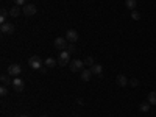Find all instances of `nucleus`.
Masks as SVG:
<instances>
[{"mask_svg":"<svg viewBox=\"0 0 156 117\" xmlns=\"http://www.w3.org/2000/svg\"><path fill=\"white\" fill-rule=\"evenodd\" d=\"M28 66L34 70H41L42 69V59L39 58V56H31L28 59Z\"/></svg>","mask_w":156,"mask_h":117,"instance_id":"f257e3e1","label":"nucleus"},{"mask_svg":"<svg viewBox=\"0 0 156 117\" xmlns=\"http://www.w3.org/2000/svg\"><path fill=\"white\" fill-rule=\"evenodd\" d=\"M69 61H70V53H69V51L67 50L59 51V56H58V64H59V66H67Z\"/></svg>","mask_w":156,"mask_h":117,"instance_id":"f03ea898","label":"nucleus"},{"mask_svg":"<svg viewBox=\"0 0 156 117\" xmlns=\"http://www.w3.org/2000/svg\"><path fill=\"white\" fill-rule=\"evenodd\" d=\"M84 69V61L81 59H72L70 62V70L72 72H81Z\"/></svg>","mask_w":156,"mask_h":117,"instance_id":"7ed1b4c3","label":"nucleus"},{"mask_svg":"<svg viewBox=\"0 0 156 117\" xmlns=\"http://www.w3.org/2000/svg\"><path fill=\"white\" fill-rule=\"evenodd\" d=\"M20 72H22V67L19 66V64H9V67H8V75L9 76L17 78L20 75Z\"/></svg>","mask_w":156,"mask_h":117,"instance_id":"20e7f679","label":"nucleus"},{"mask_svg":"<svg viewBox=\"0 0 156 117\" xmlns=\"http://www.w3.org/2000/svg\"><path fill=\"white\" fill-rule=\"evenodd\" d=\"M53 45H55V48H58L59 51H62L64 48H67V39L66 37H56Z\"/></svg>","mask_w":156,"mask_h":117,"instance_id":"39448f33","label":"nucleus"},{"mask_svg":"<svg viewBox=\"0 0 156 117\" xmlns=\"http://www.w3.org/2000/svg\"><path fill=\"white\" fill-rule=\"evenodd\" d=\"M22 12L25 16H34L36 14V6L31 5V3H27V5L22 6Z\"/></svg>","mask_w":156,"mask_h":117,"instance_id":"423d86ee","label":"nucleus"},{"mask_svg":"<svg viewBox=\"0 0 156 117\" xmlns=\"http://www.w3.org/2000/svg\"><path fill=\"white\" fill-rule=\"evenodd\" d=\"M12 89H14L16 92H22V90L25 89V83L20 80V78H14V80H12Z\"/></svg>","mask_w":156,"mask_h":117,"instance_id":"0eeeda50","label":"nucleus"},{"mask_svg":"<svg viewBox=\"0 0 156 117\" xmlns=\"http://www.w3.org/2000/svg\"><path fill=\"white\" fill-rule=\"evenodd\" d=\"M0 31H2L3 34H12L14 33V25L6 22V23H2V27H0Z\"/></svg>","mask_w":156,"mask_h":117,"instance_id":"6e6552de","label":"nucleus"},{"mask_svg":"<svg viewBox=\"0 0 156 117\" xmlns=\"http://www.w3.org/2000/svg\"><path fill=\"white\" fill-rule=\"evenodd\" d=\"M78 33L75 31V30H67V33H66V39L70 42V44H73V42H76L78 41Z\"/></svg>","mask_w":156,"mask_h":117,"instance_id":"1a4fd4ad","label":"nucleus"},{"mask_svg":"<svg viewBox=\"0 0 156 117\" xmlns=\"http://www.w3.org/2000/svg\"><path fill=\"white\" fill-rule=\"evenodd\" d=\"M115 83L119 84L120 87H125V86H128V80H126V76L123 75V73H119L115 76Z\"/></svg>","mask_w":156,"mask_h":117,"instance_id":"9d476101","label":"nucleus"},{"mask_svg":"<svg viewBox=\"0 0 156 117\" xmlns=\"http://www.w3.org/2000/svg\"><path fill=\"white\" fill-rule=\"evenodd\" d=\"M8 11H9V16H11V17H19L20 12H22V8L16 5V6H11Z\"/></svg>","mask_w":156,"mask_h":117,"instance_id":"9b49d317","label":"nucleus"},{"mask_svg":"<svg viewBox=\"0 0 156 117\" xmlns=\"http://www.w3.org/2000/svg\"><path fill=\"white\" fill-rule=\"evenodd\" d=\"M80 75H81V80H83V81H89L90 76H92L94 73L90 72V69H83V70L80 72Z\"/></svg>","mask_w":156,"mask_h":117,"instance_id":"f8f14e48","label":"nucleus"},{"mask_svg":"<svg viewBox=\"0 0 156 117\" xmlns=\"http://www.w3.org/2000/svg\"><path fill=\"white\" fill-rule=\"evenodd\" d=\"M90 72H92L94 75H101L103 73V66L101 64H94V66L90 67Z\"/></svg>","mask_w":156,"mask_h":117,"instance_id":"ddd939ff","label":"nucleus"},{"mask_svg":"<svg viewBox=\"0 0 156 117\" xmlns=\"http://www.w3.org/2000/svg\"><path fill=\"white\" fill-rule=\"evenodd\" d=\"M8 14H9V11L5 9V8L0 11V23H6V17H8Z\"/></svg>","mask_w":156,"mask_h":117,"instance_id":"4468645a","label":"nucleus"},{"mask_svg":"<svg viewBox=\"0 0 156 117\" xmlns=\"http://www.w3.org/2000/svg\"><path fill=\"white\" fill-rule=\"evenodd\" d=\"M147 101L150 103V105H156V92L154 90H151V92L147 95Z\"/></svg>","mask_w":156,"mask_h":117,"instance_id":"2eb2a0df","label":"nucleus"},{"mask_svg":"<svg viewBox=\"0 0 156 117\" xmlns=\"http://www.w3.org/2000/svg\"><path fill=\"white\" fill-rule=\"evenodd\" d=\"M125 5L128 9H136V5H137V0H125Z\"/></svg>","mask_w":156,"mask_h":117,"instance_id":"dca6fc26","label":"nucleus"},{"mask_svg":"<svg viewBox=\"0 0 156 117\" xmlns=\"http://www.w3.org/2000/svg\"><path fill=\"white\" fill-rule=\"evenodd\" d=\"M0 80H2V83H3V86H8V84H12V80L9 78V75L8 73H3L2 75V78H0Z\"/></svg>","mask_w":156,"mask_h":117,"instance_id":"f3484780","label":"nucleus"},{"mask_svg":"<svg viewBox=\"0 0 156 117\" xmlns=\"http://www.w3.org/2000/svg\"><path fill=\"white\" fill-rule=\"evenodd\" d=\"M58 64V59H55V58H47L45 59V66L47 67H55Z\"/></svg>","mask_w":156,"mask_h":117,"instance_id":"a211bd4d","label":"nucleus"},{"mask_svg":"<svg viewBox=\"0 0 156 117\" xmlns=\"http://www.w3.org/2000/svg\"><path fill=\"white\" fill-rule=\"evenodd\" d=\"M139 111H140V112H148V111H150V103H147V101L140 103V106H139Z\"/></svg>","mask_w":156,"mask_h":117,"instance_id":"6ab92c4d","label":"nucleus"},{"mask_svg":"<svg viewBox=\"0 0 156 117\" xmlns=\"http://www.w3.org/2000/svg\"><path fill=\"white\" fill-rule=\"evenodd\" d=\"M84 64H86V66L92 67L94 64H95V62H94V58H92V56H86V58H84Z\"/></svg>","mask_w":156,"mask_h":117,"instance_id":"aec40b11","label":"nucleus"},{"mask_svg":"<svg viewBox=\"0 0 156 117\" xmlns=\"http://www.w3.org/2000/svg\"><path fill=\"white\" fill-rule=\"evenodd\" d=\"M131 19H134V20H139L140 19V12L137 9H133L131 11Z\"/></svg>","mask_w":156,"mask_h":117,"instance_id":"412c9836","label":"nucleus"},{"mask_svg":"<svg viewBox=\"0 0 156 117\" xmlns=\"http://www.w3.org/2000/svg\"><path fill=\"white\" fill-rule=\"evenodd\" d=\"M128 84H129V86H133V87H136V86H139V80H137V78H133V80H129V81H128Z\"/></svg>","mask_w":156,"mask_h":117,"instance_id":"4be33fe9","label":"nucleus"},{"mask_svg":"<svg viewBox=\"0 0 156 117\" xmlns=\"http://www.w3.org/2000/svg\"><path fill=\"white\" fill-rule=\"evenodd\" d=\"M6 94H8L6 86H2V87H0V95H2V97H6Z\"/></svg>","mask_w":156,"mask_h":117,"instance_id":"5701e85b","label":"nucleus"},{"mask_svg":"<svg viewBox=\"0 0 156 117\" xmlns=\"http://www.w3.org/2000/svg\"><path fill=\"white\" fill-rule=\"evenodd\" d=\"M17 6H23V5H27V0H12Z\"/></svg>","mask_w":156,"mask_h":117,"instance_id":"b1692460","label":"nucleus"},{"mask_svg":"<svg viewBox=\"0 0 156 117\" xmlns=\"http://www.w3.org/2000/svg\"><path fill=\"white\" fill-rule=\"evenodd\" d=\"M66 50L69 51V53H73V51H75V45L73 44H67V48Z\"/></svg>","mask_w":156,"mask_h":117,"instance_id":"393cba45","label":"nucleus"},{"mask_svg":"<svg viewBox=\"0 0 156 117\" xmlns=\"http://www.w3.org/2000/svg\"><path fill=\"white\" fill-rule=\"evenodd\" d=\"M20 117H28V115H27V114H22V115H20Z\"/></svg>","mask_w":156,"mask_h":117,"instance_id":"a878e982","label":"nucleus"},{"mask_svg":"<svg viewBox=\"0 0 156 117\" xmlns=\"http://www.w3.org/2000/svg\"><path fill=\"white\" fill-rule=\"evenodd\" d=\"M41 117H48V115H41Z\"/></svg>","mask_w":156,"mask_h":117,"instance_id":"bb28decb","label":"nucleus"}]
</instances>
